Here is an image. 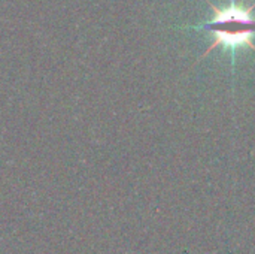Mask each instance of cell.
<instances>
[{
	"label": "cell",
	"mask_w": 255,
	"mask_h": 254,
	"mask_svg": "<svg viewBox=\"0 0 255 254\" xmlns=\"http://www.w3.org/2000/svg\"><path fill=\"white\" fill-rule=\"evenodd\" d=\"M208 3L214 10V18L211 21L191 27L196 30H208L214 34V43L203 52L202 58L218 46L232 51L233 61L235 52L239 46H248L255 51L253 42L255 36V18L253 16L255 3L251 6H242L236 1H232L226 7H218L209 0Z\"/></svg>",
	"instance_id": "6da1fadb"
}]
</instances>
